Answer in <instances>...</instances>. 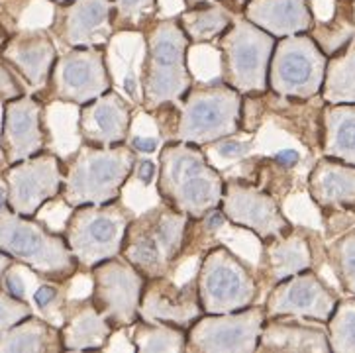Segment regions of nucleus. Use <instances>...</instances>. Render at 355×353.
Segmentation results:
<instances>
[{
    "mask_svg": "<svg viewBox=\"0 0 355 353\" xmlns=\"http://www.w3.org/2000/svg\"><path fill=\"white\" fill-rule=\"evenodd\" d=\"M144 59L139 67L141 106L146 112L175 106L193 87V73L189 69L191 40L179 24L177 16L155 18L144 30Z\"/></svg>",
    "mask_w": 355,
    "mask_h": 353,
    "instance_id": "1",
    "label": "nucleus"
},
{
    "mask_svg": "<svg viewBox=\"0 0 355 353\" xmlns=\"http://www.w3.org/2000/svg\"><path fill=\"white\" fill-rule=\"evenodd\" d=\"M226 179L208 161L200 146L169 139L163 144L157 165L161 203L198 220L222 203Z\"/></svg>",
    "mask_w": 355,
    "mask_h": 353,
    "instance_id": "2",
    "label": "nucleus"
},
{
    "mask_svg": "<svg viewBox=\"0 0 355 353\" xmlns=\"http://www.w3.org/2000/svg\"><path fill=\"white\" fill-rule=\"evenodd\" d=\"M138 155L130 144L98 148L83 144L63 161V187L59 198L69 206L106 205L120 198L134 177Z\"/></svg>",
    "mask_w": 355,
    "mask_h": 353,
    "instance_id": "3",
    "label": "nucleus"
},
{
    "mask_svg": "<svg viewBox=\"0 0 355 353\" xmlns=\"http://www.w3.org/2000/svg\"><path fill=\"white\" fill-rule=\"evenodd\" d=\"M0 251L47 283L65 285L79 273L63 234L47 228L35 216L12 212L8 206L0 210Z\"/></svg>",
    "mask_w": 355,
    "mask_h": 353,
    "instance_id": "4",
    "label": "nucleus"
},
{
    "mask_svg": "<svg viewBox=\"0 0 355 353\" xmlns=\"http://www.w3.org/2000/svg\"><path fill=\"white\" fill-rule=\"evenodd\" d=\"M171 139L195 146H212L224 137L238 136L243 128V94L220 83H193L175 104Z\"/></svg>",
    "mask_w": 355,
    "mask_h": 353,
    "instance_id": "5",
    "label": "nucleus"
},
{
    "mask_svg": "<svg viewBox=\"0 0 355 353\" xmlns=\"http://www.w3.org/2000/svg\"><path fill=\"white\" fill-rule=\"evenodd\" d=\"M187 228L189 218L161 203L130 220L120 255L146 279L171 275L183 255Z\"/></svg>",
    "mask_w": 355,
    "mask_h": 353,
    "instance_id": "6",
    "label": "nucleus"
},
{
    "mask_svg": "<svg viewBox=\"0 0 355 353\" xmlns=\"http://www.w3.org/2000/svg\"><path fill=\"white\" fill-rule=\"evenodd\" d=\"M214 44L220 53L222 80L228 87L243 96L267 92L269 61L277 37L257 28L243 14H236Z\"/></svg>",
    "mask_w": 355,
    "mask_h": 353,
    "instance_id": "7",
    "label": "nucleus"
},
{
    "mask_svg": "<svg viewBox=\"0 0 355 353\" xmlns=\"http://www.w3.org/2000/svg\"><path fill=\"white\" fill-rule=\"evenodd\" d=\"M134 212L120 203L83 205L71 208L63 238L77 259L79 271H91L96 263L120 255L126 228Z\"/></svg>",
    "mask_w": 355,
    "mask_h": 353,
    "instance_id": "8",
    "label": "nucleus"
},
{
    "mask_svg": "<svg viewBox=\"0 0 355 353\" xmlns=\"http://www.w3.org/2000/svg\"><path fill=\"white\" fill-rule=\"evenodd\" d=\"M195 281L205 314H226L257 304L261 289L252 267L226 246L207 250Z\"/></svg>",
    "mask_w": 355,
    "mask_h": 353,
    "instance_id": "9",
    "label": "nucleus"
},
{
    "mask_svg": "<svg viewBox=\"0 0 355 353\" xmlns=\"http://www.w3.org/2000/svg\"><path fill=\"white\" fill-rule=\"evenodd\" d=\"M328 58L310 34L279 37L269 61L267 91L310 101L320 96Z\"/></svg>",
    "mask_w": 355,
    "mask_h": 353,
    "instance_id": "10",
    "label": "nucleus"
},
{
    "mask_svg": "<svg viewBox=\"0 0 355 353\" xmlns=\"http://www.w3.org/2000/svg\"><path fill=\"white\" fill-rule=\"evenodd\" d=\"M112 89V77L106 63V47H67L59 53L46 91L44 103L83 106Z\"/></svg>",
    "mask_w": 355,
    "mask_h": 353,
    "instance_id": "11",
    "label": "nucleus"
},
{
    "mask_svg": "<svg viewBox=\"0 0 355 353\" xmlns=\"http://www.w3.org/2000/svg\"><path fill=\"white\" fill-rule=\"evenodd\" d=\"M91 302L116 332L130 330L139 320L146 277L122 255L96 263L91 271Z\"/></svg>",
    "mask_w": 355,
    "mask_h": 353,
    "instance_id": "12",
    "label": "nucleus"
},
{
    "mask_svg": "<svg viewBox=\"0 0 355 353\" xmlns=\"http://www.w3.org/2000/svg\"><path fill=\"white\" fill-rule=\"evenodd\" d=\"M265 308L259 304L226 312L202 314L187 330V352L191 353H253L261 336Z\"/></svg>",
    "mask_w": 355,
    "mask_h": 353,
    "instance_id": "13",
    "label": "nucleus"
},
{
    "mask_svg": "<svg viewBox=\"0 0 355 353\" xmlns=\"http://www.w3.org/2000/svg\"><path fill=\"white\" fill-rule=\"evenodd\" d=\"M6 187V206L22 216H37L51 200L59 198L63 187V161L53 151L6 165L2 171Z\"/></svg>",
    "mask_w": 355,
    "mask_h": 353,
    "instance_id": "14",
    "label": "nucleus"
},
{
    "mask_svg": "<svg viewBox=\"0 0 355 353\" xmlns=\"http://www.w3.org/2000/svg\"><path fill=\"white\" fill-rule=\"evenodd\" d=\"M220 210L232 226L252 232L261 243L293 230L275 196L250 181L230 179L224 182Z\"/></svg>",
    "mask_w": 355,
    "mask_h": 353,
    "instance_id": "15",
    "label": "nucleus"
},
{
    "mask_svg": "<svg viewBox=\"0 0 355 353\" xmlns=\"http://www.w3.org/2000/svg\"><path fill=\"white\" fill-rule=\"evenodd\" d=\"M340 296L318 273L306 269L271 286L263 308L267 318H298L326 324Z\"/></svg>",
    "mask_w": 355,
    "mask_h": 353,
    "instance_id": "16",
    "label": "nucleus"
},
{
    "mask_svg": "<svg viewBox=\"0 0 355 353\" xmlns=\"http://www.w3.org/2000/svg\"><path fill=\"white\" fill-rule=\"evenodd\" d=\"M49 132L46 128V103L32 92L2 103L0 153L6 165L34 157L46 151Z\"/></svg>",
    "mask_w": 355,
    "mask_h": 353,
    "instance_id": "17",
    "label": "nucleus"
},
{
    "mask_svg": "<svg viewBox=\"0 0 355 353\" xmlns=\"http://www.w3.org/2000/svg\"><path fill=\"white\" fill-rule=\"evenodd\" d=\"M49 34L65 47H106L114 37L110 0H69L55 4Z\"/></svg>",
    "mask_w": 355,
    "mask_h": 353,
    "instance_id": "18",
    "label": "nucleus"
},
{
    "mask_svg": "<svg viewBox=\"0 0 355 353\" xmlns=\"http://www.w3.org/2000/svg\"><path fill=\"white\" fill-rule=\"evenodd\" d=\"M202 314L205 310L198 298L195 277L183 285H177L171 275L146 279L139 302L141 320L171 324L189 330Z\"/></svg>",
    "mask_w": 355,
    "mask_h": 353,
    "instance_id": "19",
    "label": "nucleus"
},
{
    "mask_svg": "<svg viewBox=\"0 0 355 353\" xmlns=\"http://www.w3.org/2000/svg\"><path fill=\"white\" fill-rule=\"evenodd\" d=\"M58 55L55 40L44 28L16 30L0 49V58L16 71L35 96L46 91Z\"/></svg>",
    "mask_w": 355,
    "mask_h": 353,
    "instance_id": "20",
    "label": "nucleus"
},
{
    "mask_svg": "<svg viewBox=\"0 0 355 353\" xmlns=\"http://www.w3.org/2000/svg\"><path fill=\"white\" fill-rule=\"evenodd\" d=\"M134 124V110L126 98L110 89L91 103L79 106L77 130L83 144L112 148L128 144Z\"/></svg>",
    "mask_w": 355,
    "mask_h": 353,
    "instance_id": "21",
    "label": "nucleus"
},
{
    "mask_svg": "<svg viewBox=\"0 0 355 353\" xmlns=\"http://www.w3.org/2000/svg\"><path fill=\"white\" fill-rule=\"evenodd\" d=\"M261 246V275L257 277L259 286L267 285L271 289L300 271L314 269V250L309 230L293 226L285 236Z\"/></svg>",
    "mask_w": 355,
    "mask_h": 353,
    "instance_id": "22",
    "label": "nucleus"
},
{
    "mask_svg": "<svg viewBox=\"0 0 355 353\" xmlns=\"http://www.w3.org/2000/svg\"><path fill=\"white\" fill-rule=\"evenodd\" d=\"M61 343L63 352H96L104 350L116 330L94 308L91 298L67 300L61 308Z\"/></svg>",
    "mask_w": 355,
    "mask_h": 353,
    "instance_id": "23",
    "label": "nucleus"
},
{
    "mask_svg": "<svg viewBox=\"0 0 355 353\" xmlns=\"http://www.w3.org/2000/svg\"><path fill=\"white\" fill-rule=\"evenodd\" d=\"M259 353H332L326 324L298 318H267L259 343Z\"/></svg>",
    "mask_w": 355,
    "mask_h": 353,
    "instance_id": "24",
    "label": "nucleus"
},
{
    "mask_svg": "<svg viewBox=\"0 0 355 353\" xmlns=\"http://www.w3.org/2000/svg\"><path fill=\"white\" fill-rule=\"evenodd\" d=\"M309 194L322 212H355V165L324 155L309 175Z\"/></svg>",
    "mask_w": 355,
    "mask_h": 353,
    "instance_id": "25",
    "label": "nucleus"
},
{
    "mask_svg": "<svg viewBox=\"0 0 355 353\" xmlns=\"http://www.w3.org/2000/svg\"><path fill=\"white\" fill-rule=\"evenodd\" d=\"M241 14L277 40L309 34L314 24L310 0H245Z\"/></svg>",
    "mask_w": 355,
    "mask_h": 353,
    "instance_id": "26",
    "label": "nucleus"
},
{
    "mask_svg": "<svg viewBox=\"0 0 355 353\" xmlns=\"http://www.w3.org/2000/svg\"><path fill=\"white\" fill-rule=\"evenodd\" d=\"M322 155L355 165V103L322 104Z\"/></svg>",
    "mask_w": 355,
    "mask_h": 353,
    "instance_id": "27",
    "label": "nucleus"
},
{
    "mask_svg": "<svg viewBox=\"0 0 355 353\" xmlns=\"http://www.w3.org/2000/svg\"><path fill=\"white\" fill-rule=\"evenodd\" d=\"M63 352L59 326L47 318L30 314L0 336V353Z\"/></svg>",
    "mask_w": 355,
    "mask_h": 353,
    "instance_id": "28",
    "label": "nucleus"
},
{
    "mask_svg": "<svg viewBox=\"0 0 355 353\" xmlns=\"http://www.w3.org/2000/svg\"><path fill=\"white\" fill-rule=\"evenodd\" d=\"M234 16L236 14L222 0H214L207 4L189 6L183 12H179L177 18L191 44L200 46V44H214L226 32Z\"/></svg>",
    "mask_w": 355,
    "mask_h": 353,
    "instance_id": "29",
    "label": "nucleus"
},
{
    "mask_svg": "<svg viewBox=\"0 0 355 353\" xmlns=\"http://www.w3.org/2000/svg\"><path fill=\"white\" fill-rule=\"evenodd\" d=\"M309 34L326 58L340 53L355 37V0H336L332 18L328 22H316L314 18Z\"/></svg>",
    "mask_w": 355,
    "mask_h": 353,
    "instance_id": "30",
    "label": "nucleus"
},
{
    "mask_svg": "<svg viewBox=\"0 0 355 353\" xmlns=\"http://www.w3.org/2000/svg\"><path fill=\"white\" fill-rule=\"evenodd\" d=\"M320 98L326 104L355 103V37L340 53L328 58Z\"/></svg>",
    "mask_w": 355,
    "mask_h": 353,
    "instance_id": "31",
    "label": "nucleus"
},
{
    "mask_svg": "<svg viewBox=\"0 0 355 353\" xmlns=\"http://www.w3.org/2000/svg\"><path fill=\"white\" fill-rule=\"evenodd\" d=\"M132 345L139 353L187 352V330L171 324L148 322L139 318L132 328Z\"/></svg>",
    "mask_w": 355,
    "mask_h": 353,
    "instance_id": "32",
    "label": "nucleus"
},
{
    "mask_svg": "<svg viewBox=\"0 0 355 353\" xmlns=\"http://www.w3.org/2000/svg\"><path fill=\"white\" fill-rule=\"evenodd\" d=\"M114 34H144L159 14V0H110Z\"/></svg>",
    "mask_w": 355,
    "mask_h": 353,
    "instance_id": "33",
    "label": "nucleus"
},
{
    "mask_svg": "<svg viewBox=\"0 0 355 353\" xmlns=\"http://www.w3.org/2000/svg\"><path fill=\"white\" fill-rule=\"evenodd\" d=\"M326 330L334 353H355V295L338 300Z\"/></svg>",
    "mask_w": 355,
    "mask_h": 353,
    "instance_id": "34",
    "label": "nucleus"
},
{
    "mask_svg": "<svg viewBox=\"0 0 355 353\" xmlns=\"http://www.w3.org/2000/svg\"><path fill=\"white\" fill-rule=\"evenodd\" d=\"M328 259L342 291L355 295V228L328 243Z\"/></svg>",
    "mask_w": 355,
    "mask_h": 353,
    "instance_id": "35",
    "label": "nucleus"
},
{
    "mask_svg": "<svg viewBox=\"0 0 355 353\" xmlns=\"http://www.w3.org/2000/svg\"><path fill=\"white\" fill-rule=\"evenodd\" d=\"M30 314H34V310L28 300L16 298L0 285V336Z\"/></svg>",
    "mask_w": 355,
    "mask_h": 353,
    "instance_id": "36",
    "label": "nucleus"
},
{
    "mask_svg": "<svg viewBox=\"0 0 355 353\" xmlns=\"http://www.w3.org/2000/svg\"><path fill=\"white\" fill-rule=\"evenodd\" d=\"M24 80L16 75V71L0 58V103H8L26 94Z\"/></svg>",
    "mask_w": 355,
    "mask_h": 353,
    "instance_id": "37",
    "label": "nucleus"
},
{
    "mask_svg": "<svg viewBox=\"0 0 355 353\" xmlns=\"http://www.w3.org/2000/svg\"><path fill=\"white\" fill-rule=\"evenodd\" d=\"M30 0H0V24L6 26L8 32H16V24L22 12L28 8Z\"/></svg>",
    "mask_w": 355,
    "mask_h": 353,
    "instance_id": "38",
    "label": "nucleus"
},
{
    "mask_svg": "<svg viewBox=\"0 0 355 353\" xmlns=\"http://www.w3.org/2000/svg\"><path fill=\"white\" fill-rule=\"evenodd\" d=\"M34 302L35 307L42 308V310H47L51 307L63 308V298H61V289H59V283H47L44 281V285L37 286L34 293Z\"/></svg>",
    "mask_w": 355,
    "mask_h": 353,
    "instance_id": "39",
    "label": "nucleus"
},
{
    "mask_svg": "<svg viewBox=\"0 0 355 353\" xmlns=\"http://www.w3.org/2000/svg\"><path fill=\"white\" fill-rule=\"evenodd\" d=\"M212 146H216L218 153L222 155V157H243V155H248V151H250V144H243V141H238L236 136L232 137H224V139H220L216 144H212Z\"/></svg>",
    "mask_w": 355,
    "mask_h": 353,
    "instance_id": "40",
    "label": "nucleus"
},
{
    "mask_svg": "<svg viewBox=\"0 0 355 353\" xmlns=\"http://www.w3.org/2000/svg\"><path fill=\"white\" fill-rule=\"evenodd\" d=\"M14 269H16V265L12 267L8 273L4 275V279H2V286H4L10 295L16 296V298H24V300H26V285H24L22 277L14 273Z\"/></svg>",
    "mask_w": 355,
    "mask_h": 353,
    "instance_id": "41",
    "label": "nucleus"
},
{
    "mask_svg": "<svg viewBox=\"0 0 355 353\" xmlns=\"http://www.w3.org/2000/svg\"><path fill=\"white\" fill-rule=\"evenodd\" d=\"M157 175V165L153 161L141 160L136 161V169H134V177L138 179L141 184H149L153 181V177Z\"/></svg>",
    "mask_w": 355,
    "mask_h": 353,
    "instance_id": "42",
    "label": "nucleus"
},
{
    "mask_svg": "<svg viewBox=\"0 0 355 353\" xmlns=\"http://www.w3.org/2000/svg\"><path fill=\"white\" fill-rule=\"evenodd\" d=\"M298 161H300V153L297 149H281L273 157V163L283 167V169H293L295 165H298Z\"/></svg>",
    "mask_w": 355,
    "mask_h": 353,
    "instance_id": "43",
    "label": "nucleus"
},
{
    "mask_svg": "<svg viewBox=\"0 0 355 353\" xmlns=\"http://www.w3.org/2000/svg\"><path fill=\"white\" fill-rule=\"evenodd\" d=\"M130 148L136 153H153L157 149V139L148 136H132Z\"/></svg>",
    "mask_w": 355,
    "mask_h": 353,
    "instance_id": "44",
    "label": "nucleus"
},
{
    "mask_svg": "<svg viewBox=\"0 0 355 353\" xmlns=\"http://www.w3.org/2000/svg\"><path fill=\"white\" fill-rule=\"evenodd\" d=\"M14 265H16V263L12 261L10 257H8L4 251H0V285H2V279H4V275L8 273Z\"/></svg>",
    "mask_w": 355,
    "mask_h": 353,
    "instance_id": "45",
    "label": "nucleus"
},
{
    "mask_svg": "<svg viewBox=\"0 0 355 353\" xmlns=\"http://www.w3.org/2000/svg\"><path fill=\"white\" fill-rule=\"evenodd\" d=\"M8 37H10V32L6 30V26H2V24H0V49H2V46L6 44V40H8Z\"/></svg>",
    "mask_w": 355,
    "mask_h": 353,
    "instance_id": "46",
    "label": "nucleus"
},
{
    "mask_svg": "<svg viewBox=\"0 0 355 353\" xmlns=\"http://www.w3.org/2000/svg\"><path fill=\"white\" fill-rule=\"evenodd\" d=\"M6 206V187H4V182H0V210Z\"/></svg>",
    "mask_w": 355,
    "mask_h": 353,
    "instance_id": "47",
    "label": "nucleus"
},
{
    "mask_svg": "<svg viewBox=\"0 0 355 353\" xmlns=\"http://www.w3.org/2000/svg\"><path fill=\"white\" fill-rule=\"evenodd\" d=\"M184 8L189 6H196V4H207V2H214V0H183Z\"/></svg>",
    "mask_w": 355,
    "mask_h": 353,
    "instance_id": "48",
    "label": "nucleus"
},
{
    "mask_svg": "<svg viewBox=\"0 0 355 353\" xmlns=\"http://www.w3.org/2000/svg\"><path fill=\"white\" fill-rule=\"evenodd\" d=\"M49 2H51V4L55 6V4H63V2H69V0H49Z\"/></svg>",
    "mask_w": 355,
    "mask_h": 353,
    "instance_id": "49",
    "label": "nucleus"
}]
</instances>
